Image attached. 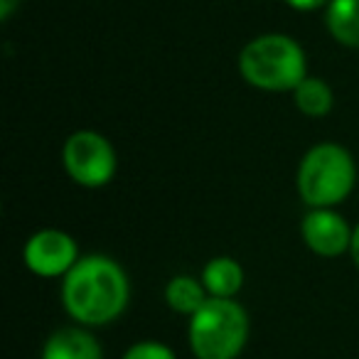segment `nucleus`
Returning a JSON list of instances; mask_svg holds the SVG:
<instances>
[{
	"label": "nucleus",
	"mask_w": 359,
	"mask_h": 359,
	"mask_svg": "<svg viewBox=\"0 0 359 359\" xmlns=\"http://www.w3.org/2000/svg\"><path fill=\"white\" fill-rule=\"evenodd\" d=\"M60 298L76 325L104 327L128 308L130 280L118 261L104 254H89L81 256L62 278Z\"/></svg>",
	"instance_id": "f257e3e1"
},
{
	"label": "nucleus",
	"mask_w": 359,
	"mask_h": 359,
	"mask_svg": "<svg viewBox=\"0 0 359 359\" xmlns=\"http://www.w3.org/2000/svg\"><path fill=\"white\" fill-rule=\"evenodd\" d=\"M239 74L254 89L290 91L308 74V57L298 40L283 32H266L249 40L239 52Z\"/></svg>",
	"instance_id": "f03ea898"
},
{
	"label": "nucleus",
	"mask_w": 359,
	"mask_h": 359,
	"mask_svg": "<svg viewBox=\"0 0 359 359\" xmlns=\"http://www.w3.org/2000/svg\"><path fill=\"white\" fill-rule=\"evenodd\" d=\"M357 165L344 145L318 143L303 155L295 175L298 195L310 210H334L354 190Z\"/></svg>",
	"instance_id": "7ed1b4c3"
},
{
	"label": "nucleus",
	"mask_w": 359,
	"mask_h": 359,
	"mask_svg": "<svg viewBox=\"0 0 359 359\" xmlns=\"http://www.w3.org/2000/svg\"><path fill=\"white\" fill-rule=\"evenodd\" d=\"M249 313L236 298H210L187 325L190 352L197 359H236L249 342Z\"/></svg>",
	"instance_id": "20e7f679"
},
{
	"label": "nucleus",
	"mask_w": 359,
	"mask_h": 359,
	"mask_svg": "<svg viewBox=\"0 0 359 359\" xmlns=\"http://www.w3.org/2000/svg\"><path fill=\"white\" fill-rule=\"evenodd\" d=\"M62 165L72 182L86 187V190H96V187L109 185L116 177L118 155L106 135H101L99 130L81 128L65 140Z\"/></svg>",
	"instance_id": "39448f33"
},
{
	"label": "nucleus",
	"mask_w": 359,
	"mask_h": 359,
	"mask_svg": "<svg viewBox=\"0 0 359 359\" xmlns=\"http://www.w3.org/2000/svg\"><path fill=\"white\" fill-rule=\"evenodd\" d=\"M79 244L65 229H37L22 249L27 271L40 278H65L79 261Z\"/></svg>",
	"instance_id": "423d86ee"
},
{
	"label": "nucleus",
	"mask_w": 359,
	"mask_h": 359,
	"mask_svg": "<svg viewBox=\"0 0 359 359\" xmlns=\"http://www.w3.org/2000/svg\"><path fill=\"white\" fill-rule=\"evenodd\" d=\"M352 231L354 229L347 224V219L334 210H310L300 222V236L305 246L323 259H337L342 254H349Z\"/></svg>",
	"instance_id": "0eeeda50"
},
{
	"label": "nucleus",
	"mask_w": 359,
	"mask_h": 359,
	"mask_svg": "<svg viewBox=\"0 0 359 359\" xmlns=\"http://www.w3.org/2000/svg\"><path fill=\"white\" fill-rule=\"evenodd\" d=\"M40 359H104V349L89 327L69 325L47 337Z\"/></svg>",
	"instance_id": "6e6552de"
},
{
	"label": "nucleus",
	"mask_w": 359,
	"mask_h": 359,
	"mask_svg": "<svg viewBox=\"0 0 359 359\" xmlns=\"http://www.w3.org/2000/svg\"><path fill=\"white\" fill-rule=\"evenodd\" d=\"M200 280L210 298H236L244 285V269L231 256H215L205 264Z\"/></svg>",
	"instance_id": "1a4fd4ad"
},
{
	"label": "nucleus",
	"mask_w": 359,
	"mask_h": 359,
	"mask_svg": "<svg viewBox=\"0 0 359 359\" xmlns=\"http://www.w3.org/2000/svg\"><path fill=\"white\" fill-rule=\"evenodd\" d=\"M325 27L334 42L359 50V0H330Z\"/></svg>",
	"instance_id": "9d476101"
},
{
	"label": "nucleus",
	"mask_w": 359,
	"mask_h": 359,
	"mask_svg": "<svg viewBox=\"0 0 359 359\" xmlns=\"http://www.w3.org/2000/svg\"><path fill=\"white\" fill-rule=\"evenodd\" d=\"M207 300H210V295H207L202 280L195 278V276H187V273L172 276L168 280V285H165V303L177 315L192 318Z\"/></svg>",
	"instance_id": "9b49d317"
},
{
	"label": "nucleus",
	"mask_w": 359,
	"mask_h": 359,
	"mask_svg": "<svg viewBox=\"0 0 359 359\" xmlns=\"http://www.w3.org/2000/svg\"><path fill=\"white\" fill-rule=\"evenodd\" d=\"M293 104L308 118H325L334 106V91L320 76H305L293 91Z\"/></svg>",
	"instance_id": "f8f14e48"
},
{
	"label": "nucleus",
	"mask_w": 359,
	"mask_h": 359,
	"mask_svg": "<svg viewBox=\"0 0 359 359\" xmlns=\"http://www.w3.org/2000/svg\"><path fill=\"white\" fill-rule=\"evenodd\" d=\"M123 359H177V354L172 352V347H168L165 342H155V339H143L135 342L126 349Z\"/></svg>",
	"instance_id": "ddd939ff"
},
{
	"label": "nucleus",
	"mask_w": 359,
	"mask_h": 359,
	"mask_svg": "<svg viewBox=\"0 0 359 359\" xmlns=\"http://www.w3.org/2000/svg\"><path fill=\"white\" fill-rule=\"evenodd\" d=\"M283 3L290 8V11L313 13V11H320V8H327L330 0H283Z\"/></svg>",
	"instance_id": "4468645a"
},
{
	"label": "nucleus",
	"mask_w": 359,
	"mask_h": 359,
	"mask_svg": "<svg viewBox=\"0 0 359 359\" xmlns=\"http://www.w3.org/2000/svg\"><path fill=\"white\" fill-rule=\"evenodd\" d=\"M18 6H20V0H0V20H11Z\"/></svg>",
	"instance_id": "2eb2a0df"
},
{
	"label": "nucleus",
	"mask_w": 359,
	"mask_h": 359,
	"mask_svg": "<svg viewBox=\"0 0 359 359\" xmlns=\"http://www.w3.org/2000/svg\"><path fill=\"white\" fill-rule=\"evenodd\" d=\"M349 256H352L354 266L359 269V224L354 226V231H352V246H349Z\"/></svg>",
	"instance_id": "dca6fc26"
}]
</instances>
